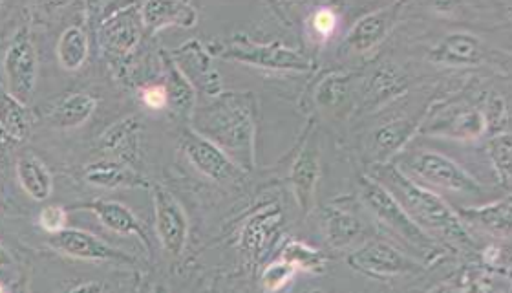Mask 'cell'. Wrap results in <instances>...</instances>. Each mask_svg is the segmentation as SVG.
I'll return each instance as SVG.
<instances>
[{"instance_id": "1", "label": "cell", "mask_w": 512, "mask_h": 293, "mask_svg": "<svg viewBox=\"0 0 512 293\" xmlns=\"http://www.w3.org/2000/svg\"><path fill=\"white\" fill-rule=\"evenodd\" d=\"M364 173L370 174L383 185L397 200V204L405 209L406 215L417 228L425 231L430 239L436 240L447 253L452 251L469 257L478 253V242L470 237L456 209L445 198L410 180L392 162L368 167Z\"/></svg>"}, {"instance_id": "2", "label": "cell", "mask_w": 512, "mask_h": 293, "mask_svg": "<svg viewBox=\"0 0 512 293\" xmlns=\"http://www.w3.org/2000/svg\"><path fill=\"white\" fill-rule=\"evenodd\" d=\"M260 105L253 92H220L196 105L189 118V127L246 171L256 167V131Z\"/></svg>"}, {"instance_id": "3", "label": "cell", "mask_w": 512, "mask_h": 293, "mask_svg": "<svg viewBox=\"0 0 512 293\" xmlns=\"http://www.w3.org/2000/svg\"><path fill=\"white\" fill-rule=\"evenodd\" d=\"M355 196L372 220L377 235L392 240L416 261L421 264H436L447 255V251L436 240L430 239L425 231L417 228L406 215L405 209L397 204L394 196L370 174L361 173L357 176Z\"/></svg>"}, {"instance_id": "4", "label": "cell", "mask_w": 512, "mask_h": 293, "mask_svg": "<svg viewBox=\"0 0 512 293\" xmlns=\"http://www.w3.org/2000/svg\"><path fill=\"white\" fill-rule=\"evenodd\" d=\"M392 163L410 180L445 200L450 196L469 200V207L480 206L489 200L487 187L481 184L476 174L436 149L408 145L405 151L395 156Z\"/></svg>"}, {"instance_id": "5", "label": "cell", "mask_w": 512, "mask_h": 293, "mask_svg": "<svg viewBox=\"0 0 512 293\" xmlns=\"http://www.w3.org/2000/svg\"><path fill=\"white\" fill-rule=\"evenodd\" d=\"M207 52L225 61L253 66L266 72H295L310 74L315 63L310 55L302 54L282 43H258L247 35H236L229 41H213L205 44Z\"/></svg>"}, {"instance_id": "6", "label": "cell", "mask_w": 512, "mask_h": 293, "mask_svg": "<svg viewBox=\"0 0 512 293\" xmlns=\"http://www.w3.org/2000/svg\"><path fill=\"white\" fill-rule=\"evenodd\" d=\"M94 28L101 54L112 63H123L145 39L141 4H103V17Z\"/></svg>"}, {"instance_id": "7", "label": "cell", "mask_w": 512, "mask_h": 293, "mask_svg": "<svg viewBox=\"0 0 512 293\" xmlns=\"http://www.w3.org/2000/svg\"><path fill=\"white\" fill-rule=\"evenodd\" d=\"M319 215L322 233L330 250L348 255L377 235L357 196L335 198L320 207Z\"/></svg>"}, {"instance_id": "8", "label": "cell", "mask_w": 512, "mask_h": 293, "mask_svg": "<svg viewBox=\"0 0 512 293\" xmlns=\"http://www.w3.org/2000/svg\"><path fill=\"white\" fill-rule=\"evenodd\" d=\"M346 262L352 270L374 281L406 279L425 272V264L416 261L392 240L384 239L381 235H374L359 248L350 251L346 255Z\"/></svg>"}, {"instance_id": "9", "label": "cell", "mask_w": 512, "mask_h": 293, "mask_svg": "<svg viewBox=\"0 0 512 293\" xmlns=\"http://www.w3.org/2000/svg\"><path fill=\"white\" fill-rule=\"evenodd\" d=\"M322 180V154H320L319 134L315 121L311 120L304 136L300 138L297 151L293 154L286 173L289 191L302 217H308L317 209V196Z\"/></svg>"}, {"instance_id": "10", "label": "cell", "mask_w": 512, "mask_h": 293, "mask_svg": "<svg viewBox=\"0 0 512 293\" xmlns=\"http://www.w3.org/2000/svg\"><path fill=\"white\" fill-rule=\"evenodd\" d=\"M180 151L192 169L207 182L224 189H238L246 184V171H242L220 147L203 138L189 125H185L180 132Z\"/></svg>"}, {"instance_id": "11", "label": "cell", "mask_w": 512, "mask_h": 293, "mask_svg": "<svg viewBox=\"0 0 512 293\" xmlns=\"http://www.w3.org/2000/svg\"><path fill=\"white\" fill-rule=\"evenodd\" d=\"M39 81V54L32 30L21 26L2 55V85L13 98L30 107Z\"/></svg>"}, {"instance_id": "12", "label": "cell", "mask_w": 512, "mask_h": 293, "mask_svg": "<svg viewBox=\"0 0 512 293\" xmlns=\"http://www.w3.org/2000/svg\"><path fill=\"white\" fill-rule=\"evenodd\" d=\"M152 217L161 250L172 262H180L191 240V222L182 202L165 185L150 184Z\"/></svg>"}, {"instance_id": "13", "label": "cell", "mask_w": 512, "mask_h": 293, "mask_svg": "<svg viewBox=\"0 0 512 293\" xmlns=\"http://www.w3.org/2000/svg\"><path fill=\"white\" fill-rule=\"evenodd\" d=\"M428 109H421L414 114H397L384 118L374 129L366 132L363 140V154L366 169L374 165L394 162L395 156L405 151L412 143L416 132L421 129Z\"/></svg>"}, {"instance_id": "14", "label": "cell", "mask_w": 512, "mask_h": 293, "mask_svg": "<svg viewBox=\"0 0 512 293\" xmlns=\"http://www.w3.org/2000/svg\"><path fill=\"white\" fill-rule=\"evenodd\" d=\"M427 116L421 125V134L441 136L459 142H474L487 138V123L483 116V107L472 101H445L436 109L428 107Z\"/></svg>"}, {"instance_id": "15", "label": "cell", "mask_w": 512, "mask_h": 293, "mask_svg": "<svg viewBox=\"0 0 512 293\" xmlns=\"http://www.w3.org/2000/svg\"><path fill=\"white\" fill-rule=\"evenodd\" d=\"M46 246L66 259L92 264H112L121 268H136V257L118 250L96 233L81 228H66L59 235L46 237Z\"/></svg>"}, {"instance_id": "16", "label": "cell", "mask_w": 512, "mask_h": 293, "mask_svg": "<svg viewBox=\"0 0 512 293\" xmlns=\"http://www.w3.org/2000/svg\"><path fill=\"white\" fill-rule=\"evenodd\" d=\"M284 224V213L275 202L256 209L242 224L238 231V251L244 255L247 264H251L253 272L275 250L284 235Z\"/></svg>"}, {"instance_id": "17", "label": "cell", "mask_w": 512, "mask_h": 293, "mask_svg": "<svg viewBox=\"0 0 512 293\" xmlns=\"http://www.w3.org/2000/svg\"><path fill=\"white\" fill-rule=\"evenodd\" d=\"M405 8L406 4H384L357 19L342 41V54L352 59L375 52L388 39V35L394 32L395 24L401 19V11Z\"/></svg>"}, {"instance_id": "18", "label": "cell", "mask_w": 512, "mask_h": 293, "mask_svg": "<svg viewBox=\"0 0 512 293\" xmlns=\"http://www.w3.org/2000/svg\"><path fill=\"white\" fill-rule=\"evenodd\" d=\"M427 61L448 68H469L489 65L496 61V55L487 44L470 32L445 33L438 43L428 48Z\"/></svg>"}, {"instance_id": "19", "label": "cell", "mask_w": 512, "mask_h": 293, "mask_svg": "<svg viewBox=\"0 0 512 293\" xmlns=\"http://www.w3.org/2000/svg\"><path fill=\"white\" fill-rule=\"evenodd\" d=\"M72 211L92 213L108 233H114L118 237H136L143 244L147 255L149 257L154 255V244H152L149 229L141 222V218L123 202L108 200V198H94V200H86L83 204H75Z\"/></svg>"}, {"instance_id": "20", "label": "cell", "mask_w": 512, "mask_h": 293, "mask_svg": "<svg viewBox=\"0 0 512 293\" xmlns=\"http://www.w3.org/2000/svg\"><path fill=\"white\" fill-rule=\"evenodd\" d=\"M182 72L183 77L191 83L196 94H202L205 98H214L222 90V77L218 70L214 68L213 55L207 52L205 44L200 43L198 39H189L182 46L174 48L169 52Z\"/></svg>"}, {"instance_id": "21", "label": "cell", "mask_w": 512, "mask_h": 293, "mask_svg": "<svg viewBox=\"0 0 512 293\" xmlns=\"http://www.w3.org/2000/svg\"><path fill=\"white\" fill-rule=\"evenodd\" d=\"M470 237L483 235L491 242L511 240V195H503L480 206L454 207Z\"/></svg>"}, {"instance_id": "22", "label": "cell", "mask_w": 512, "mask_h": 293, "mask_svg": "<svg viewBox=\"0 0 512 293\" xmlns=\"http://www.w3.org/2000/svg\"><path fill=\"white\" fill-rule=\"evenodd\" d=\"M357 107L361 110L381 109L383 105H392L408 90V77L392 63L377 66L363 83L355 87Z\"/></svg>"}, {"instance_id": "23", "label": "cell", "mask_w": 512, "mask_h": 293, "mask_svg": "<svg viewBox=\"0 0 512 293\" xmlns=\"http://www.w3.org/2000/svg\"><path fill=\"white\" fill-rule=\"evenodd\" d=\"M107 158L141 167V121L138 116H128L116 121L99 136L94 149V160Z\"/></svg>"}, {"instance_id": "24", "label": "cell", "mask_w": 512, "mask_h": 293, "mask_svg": "<svg viewBox=\"0 0 512 293\" xmlns=\"http://www.w3.org/2000/svg\"><path fill=\"white\" fill-rule=\"evenodd\" d=\"M81 178L86 184L107 189V191H119V189H149L150 182L147 176L136 167L119 160H107L97 158L85 163L81 167Z\"/></svg>"}, {"instance_id": "25", "label": "cell", "mask_w": 512, "mask_h": 293, "mask_svg": "<svg viewBox=\"0 0 512 293\" xmlns=\"http://www.w3.org/2000/svg\"><path fill=\"white\" fill-rule=\"evenodd\" d=\"M97 101L92 92L70 90L57 96L46 109V121L57 131H75L81 129L96 114Z\"/></svg>"}, {"instance_id": "26", "label": "cell", "mask_w": 512, "mask_h": 293, "mask_svg": "<svg viewBox=\"0 0 512 293\" xmlns=\"http://www.w3.org/2000/svg\"><path fill=\"white\" fill-rule=\"evenodd\" d=\"M311 107L322 114L341 118L344 112H352L355 99L353 76L348 72H328L315 81L310 92Z\"/></svg>"}, {"instance_id": "27", "label": "cell", "mask_w": 512, "mask_h": 293, "mask_svg": "<svg viewBox=\"0 0 512 293\" xmlns=\"http://www.w3.org/2000/svg\"><path fill=\"white\" fill-rule=\"evenodd\" d=\"M141 19L145 39H152L167 28H194L198 24V11L191 2H143Z\"/></svg>"}, {"instance_id": "28", "label": "cell", "mask_w": 512, "mask_h": 293, "mask_svg": "<svg viewBox=\"0 0 512 293\" xmlns=\"http://www.w3.org/2000/svg\"><path fill=\"white\" fill-rule=\"evenodd\" d=\"M15 180L22 193L33 202L43 204L54 195L55 180L50 167L35 152L22 151L15 160Z\"/></svg>"}, {"instance_id": "29", "label": "cell", "mask_w": 512, "mask_h": 293, "mask_svg": "<svg viewBox=\"0 0 512 293\" xmlns=\"http://www.w3.org/2000/svg\"><path fill=\"white\" fill-rule=\"evenodd\" d=\"M161 83L169 98V110L178 120L189 121L196 107V92L174 65L169 50H160Z\"/></svg>"}, {"instance_id": "30", "label": "cell", "mask_w": 512, "mask_h": 293, "mask_svg": "<svg viewBox=\"0 0 512 293\" xmlns=\"http://www.w3.org/2000/svg\"><path fill=\"white\" fill-rule=\"evenodd\" d=\"M90 44V30L86 32L85 22L66 26L55 44V57L61 70L68 74L79 72L90 57Z\"/></svg>"}, {"instance_id": "31", "label": "cell", "mask_w": 512, "mask_h": 293, "mask_svg": "<svg viewBox=\"0 0 512 293\" xmlns=\"http://www.w3.org/2000/svg\"><path fill=\"white\" fill-rule=\"evenodd\" d=\"M278 259L289 264L295 272L322 275L330 266V257L326 251L311 246L300 239H288L278 251Z\"/></svg>"}, {"instance_id": "32", "label": "cell", "mask_w": 512, "mask_h": 293, "mask_svg": "<svg viewBox=\"0 0 512 293\" xmlns=\"http://www.w3.org/2000/svg\"><path fill=\"white\" fill-rule=\"evenodd\" d=\"M0 131L11 143H21L32 131V110L11 96L0 83Z\"/></svg>"}, {"instance_id": "33", "label": "cell", "mask_w": 512, "mask_h": 293, "mask_svg": "<svg viewBox=\"0 0 512 293\" xmlns=\"http://www.w3.org/2000/svg\"><path fill=\"white\" fill-rule=\"evenodd\" d=\"M487 156L491 162L496 184L505 193L511 191V134L503 132L487 140Z\"/></svg>"}, {"instance_id": "34", "label": "cell", "mask_w": 512, "mask_h": 293, "mask_svg": "<svg viewBox=\"0 0 512 293\" xmlns=\"http://www.w3.org/2000/svg\"><path fill=\"white\" fill-rule=\"evenodd\" d=\"M299 273L295 272L289 264L284 261H271L262 266L258 275V286L264 293H280L288 288L289 284L295 283Z\"/></svg>"}, {"instance_id": "35", "label": "cell", "mask_w": 512, "mask_h": 293, "mask_svg": "<svg viewBox=\"0 0 512 293\" xmlns=\"http://www.w3.org/2000/svg\"><path fill=\"white\" fill-rule=\"evenodd\" d=\"M310 15L308 28L311 35L317 39V43L324 44L330 41L339 28V11L333 6H317Z\"/></svg>"}, {"instance_id": "36", "label": "cell", "mask_w": 512, "mask_h": 293, "mask_svg": "<svg viewBox=\"0 0 512 293\" xmlns=\"http://www.w3.org/2000/svg\"><path fill=\"white\" fill-rule=\"evenodd\" d=\"M68 220H70L68 207L61 206V204H48L43 209H39L35 224L46 237H54L68 228Z\"/></svg>"}, {"instance_id": "37", "label": "cell", "mask_w": 512, "mask_h": 293, "mask_svg": "<svg viewBox=\"0 0 512 293\" xmlns=\"http://www.w3.org/2000/svg\"><path fill=\"white\" fill-rule=\"evenodd\" d=\"M478 253H480L481 264L485 268L503 277H509V266H511L509 242H489L485 248L478 250Z\"/></svg>"}, {"instance_id": "38", "label": "cell", "mask_w": 512, "mask_h": 293, "mask_svg": "<svg viewBox=\"0 0 512 293\" xmlns=\"http://www.w3.org/2000/svg\"><path fill=\"white\" fill-rule=\"evenodd\" d=\"M139 101L147 107L149 110L154 112H160V110H169V98H167V92L165 87L160 81H152L147 83L145 87L139 88Z\"/></svg>"}, {"instance_id": "39", "label": "cell", "mask_w": 512, "mask_h": 293, "mask_svg": "<svg viewBox=\"0 0 512 293\" xmlns=\"http://www.w3.org/2000/svg\"><path fill=\"white\" fill-rule=\"evenodd\" d=\"M107 292V284L99 279H72L59 288L57 293H105Z\"/></svg>"}, {"instance_id": "40", "label": "cell", "mask_w": 512, "mask_h": 293, "mask_svg": "<svg viewBox=\"0 0 512 293\" xmlns=\"http://www.w3.org/2000/svg\"><path fill=\"white\" fill-rule=\"evenodd\" d=\"M136 293H171L169 290V284L167 281H143V283L138 284V288H136Z\"/></svg>"}, {"instance_id": "41", "label": "cell", "mask_w": 512, "mask_h": 293, "mask_svg": "<svg viewBox=\"0 0 512 293\" xmlns=\"http://www.w3.org/2000/svg\"><path fill=\"white\" fill-rule=\"evenodd\" d=\"M13 266V255L11 251L0 242V270H8Z\"/></svg>"}, {"instance_id": "42", "label": "cell", "mask_w": 512, "mask_h": 293, "mask_svg": "<svg viewBox=\"0 0 512 293\" xmlns=\"http://www.w3.org/2000/svg\"><path fill=\"white\" fill-rule=\"evenodd\" d=\"M10 293H30V286H28V279L21 277L17 283L11 286Z\"/></svg>"}, {"instance_id": "43", "label": "cell", "mask_w": 512, "mask_h": 293, "mask_svg": "<svg viewBox=\"0 0 512 293\" xmlns=\"http://www.w3.org/2000/svg\"><path fill=\"white\" fill-rule=\"evenodd\" d=\"M10 140L4 136V132L0 131V149H4V147H8L10 145Z\"/></svg>"}, {"instance_id": "44", "label": "cell", "mask_w": 512, "mask_h": 293, "mask_svg": "<svg viewBox=\"0 0 512 293\" xmlns=\"http://www.w3.org/2000/svg\"><path fill=\"white\" fill-rule=\"evenodd\" d=\"M6 209H8V206H6V200H4V196L0 193V211H6Z\"/></svg>"}, {"instance_id": "45", "label": "cell", "mask_w": 512, "mask_h": 293, "mask_svg": "<svg viewBox=\"0 0 512 293\" xmlns=\"http://www.w3.org/2000/svg\"><path fill=\"white\" fill-rule=\"evenodd\" d=\"M0 293H10V290L6 288V284L2 283V281H0Z\"/></svg>"}]
</instances>
